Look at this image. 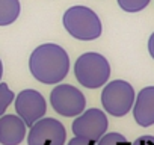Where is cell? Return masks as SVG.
Returning a JSON list of instances; mask_svg holds the SVG:
<instances>
[{
  "label": "cell",
  "instance_id": "1",
  "mask_svg": "<svg viewBox=\"0 0 154 145\" xmlns=\"http://www.w3.org/2000/svg\"><path fill=\"white\" fill-rule=\"evenodd\" d=\"M32 76L45 85L60 83L69 69V57L57 44H42L36 47L29 59Z\"/></svg>",
  "mask_w": 154,
  "mask_h": 145
},
{
  "label": "cell",
  "instance_id": "2",
  "mask_svg": "<svg viewBox=\"0 0 154 145\" xmlns=\"http://www.w3.org/2000/svg\"><path fill=\"white\" fill-rule=\"evenodd\" d=\"M74 74L80 85L89 89H97L107 83L110 76L109 60L100 53H85L75 60Z\"/></svg>",
  "mask_w": 154,
  "mask_h": 145
},
{
  "label": "cell",
  "instance_id": "3",
  "mask_svg": "<svg viewBox=\"0 0 154 145\" xmlns=\"http://www.w3.org/2000/svg\"><path fill=\"white\" fill-rule=\"evenodd\" d=\"M66 32L80 41H92L101 35V21L98 15L86 6H71L63 14Z\"/></svg>",
  "mask_w": 154,
  "mask_h": 145
},
{
  "label": "cell",
  "instance_id": "4",
  "mask_svg": "<svg viewBox=\"0 0 154 145\" xmlns=\"http://www.w3.org/2000/svg\"><path fill=\"white\" fill-rule=\"evenodd\" d=\"M136 95L133 86L125 80H113L107 83L101 92V103L112 116L127 115L134 104Z\"/></svg>",
  "mask_w": 154,
  "mask_h": 145
},
{
  "label": "cell",
  "instance_id": "5",
  "mask_svg": "<svg viewBox=\"0 0 154 145\" xmlns=\"http://www.w3.org/2000/svg\"><path fill=\"white\" fill-rule=\"evenodd\" d=\"M51 107L62 116H79L86 107V98L72 85H57L50 94Z\"/></svg>",
  "mask_w": 154,
  "mask_h": 145
},
{
  "label": "cell",
  "instance_id": "6",
  "mask_svg": "<svg viewBox=\"0 0 154 145\" xmlns=\"http://www.w3.org/2000/svg\"><path fill=\"white\" fill-rule=\"evenodd\" d=\"M71 128L75 136L98 142L100 137L107 130V116L103 110L97 107L88 109V110H83L72 121Z\"/></svg>",
  "mask_w": 154,
  "mask_h": 145
},
{
  "label": "cell",
  "instance_id": "7",
  "mask_svg": "<svg viewBox=\"0 0 154 145\" xmlns=\"http://www.w3.org/2000/svg\"><path fill=\"white\" fill-rule=\"evenodd\" d=\"M65 127L54 118L38 119L27 134V145H65Z\"/></svg>",
  "mask_w": 154,
  "mask_h": 145
},
{
  "label": "cell",
  "instance_id": "8",
  "mask_svg": "<svg viewBox=\"0 0 154 145\" xmlns=\"http://www.w3.org/2000/svg\"><path fill=\"white\" fill-rule=\"evenodd\" d=\"M15 110L26 125H33L45 115L47 103L44 97L35 89H24L15 98Z\"/></svg>",
  "mask_w": 154,
  "mask_h": 145
},
{
  "label": "cell",
  "instance_id": "9",
  "mask_svg": "<svg viewBox=\"0 0 154 145\" xmlns=\"http://www.w3.org/2000/svg\"><path fill=\"white\" fill-rule=\"evenodd\" d=\"M26 122L18 115L0 116V143L2 145H20L26 136Z\"/></svg>",
  "mask_w": 154,
  "mask_h": 145
},
{
  "label": "cell",
  "instance_id": "10",
  "mask_svg": "<svg viewBox=\"0 0 154 145\" xmlns=\"http://www.w3.org/2000/svg\"><path fill=\"white\" fill-rule=\"evenodd\" d=\"M134 121L140 127H149L154 124V86L143 88L133 104Z\"/></svg>",
  "mask_w": 154,
  "mask_h": 145
},
{
  "label": "cell",
  "instance_id": "11",
  "mask_svg": "<svg viewBox=\"0 0 154 145\" xmlns=\"http://www.w3.org/2000/svg\"><path fill=\"white\" fill-rule=\"evenodd\" d=\"M20 15L18 0H0V26L12 24Z\"/></svg>",
  "mask_w": 154,
  "mask_h": 145
},
{
  "label": "cell",
  "instance_id": "12",
  "mask_svg": "<svg viewBox=\"0 0 154 145\" xmlns=\"http://www.w3.org/2000/svg\"><path fill=\"white\" fill-rule=\"evenodd\" d=\"M97 145H131V143L121 133L112 131V133H104L97 142Z\"/></svg>",
  "mask_w": 154,
  "mask_h": 145
},
{
  "label": "cell",
  "instance_id": "13",
  "mask_svg": "<svg viewBox=\"0 0 154 145\" xmlns=\"http://www.w3.org/2000/svg\"><path fill=\"white\" fill-rule=\"evenodd\" d=\"M149 3V0H118V5L125 12H139L145 9Z\"/></svg>",
  "mask_w": 154,
  "mask_h": 145
},
{
  "label": "cell",
  "instance_id": "14",
  "mask_svg": "<svg viewBox=\"0 0 154 145\" xmlns=\"http://www.w3.org/2000/svg\"><path fill=\"white\" fill-rule=\"evenodd\" d=\"M14 97H15L14 92L9 89V86L6 83H0V116L5 113L8 106L12 103Z\"/></svg>",
  "mask_w": 154,
  "mask_h": 145
},
{
  "label": "cell",
  "instance_id": "15",
  "mask_svg": "<svg viewBox=\"0 0 154 145\" xmlns=\"http://www.w3.org/2000/svg\"><path fill=\"white\" fill-rule=\"evenodd\" d=\"M66 145H97V142L89 140V139H85V137H79V136H75V137H72Z\"/></svg>",
  "mask_w": 154,
  "mask_h": 145
},
{
  "label": "cell",
  "instance_id": "16",
  "mask_svg": "<svg viewBox=\"0 0 154 145\" xmlns=\"http://www.w3.org/2000/svg\"><path fill=\"white\" fill-rule=\"evenodd\" d=\"M131 145H154V136H140Z\"/></svg>",
  "mask_w": 154,
  "mask_h": 145
},
{
  "label": "cell",
  "instance_id": "17",
  "mask_svg": "<svg viewBox=\"0 0 154 145\" xmlns=\"http://www.w3.org/2000/svg\"><path fill=\"white\" fill-rule=\"evenodd\" d=\"M148 51H149L151 57L154 59V32H152V35H151L149 39H148Z\"/></svg>",
  "mask_w": 154,
  "mask_h": 145
},
{
  "label": "cell",
  "instance_id": "18",
  "mask_svg": "<svg viewBox=\"0 0 154 145\" xmlns=\"http://www.w3.org/2000/svg\"><path fill=\"white\" fill-rule=\"evenodd\" d=\"M2 76H3V63L0 60V79H2Z\"/></svg>",
  "mask_w": 154,
  "mask_h": 145
}]
</instances>
